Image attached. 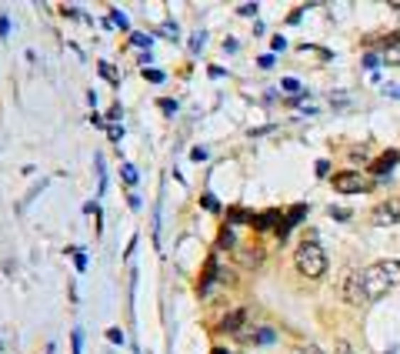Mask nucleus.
<instances>
[{"instance_id": "nucleus-1", "label": "nucleus", "mask_w": 400, "mask_h": 354, "mask_svg": "<svg viewBox=\"0 0 400 354\" xmlns=\"http://www.w3.org/2000/svg\"><path fill=\"white\" fill-rule=\"evenodd\" d=\"M394 288H400V261L397 257H387V261H374L367 264L360 274H350V288H347V298L350 301H380L384 294H390Z\"/></svg>"}, {"instance_id": "nucleus-2", "label": "nucleus", "mask_w": 400, "mask_h": 354, "mask_svg": "<svg viewBox=\"0 0 400 354\" xmlns=\"http://www.w3.org/2000/svg\"><path fill=\"white\" fill-rule=\"evenodd\" d=\"M293 264H297V271H301L303 277H310V281L324 277L327 274V251H324V244L317 241V237L301 241V247L293 251Z\"/></svg>"}, {"instance_id": "nucleus-3", "label": "nucleus", "mask_w": 400, "mask_h": 354, "mask_svg": "<svg viewBox=\"0 0 400 354\" xmlns=\"http://www.w3.org/2000/svg\"><path fill=\"white\" fill-rule=\"evenodd\" d=\"M370 224L374 227H394V224H400V198L380 200L377 208L370 210Z\"/></svg>"}, {"instance_id": "nucleus-4", "label": "nucleus", "mask_w": 400, "mask_h": 354, "mask_svg": "<svg viewBox=\"0 0 400 354\" xmlns=\"http://www.w3.org/2000/svg\"><path fill=\"white\" fill-rule=\"evenodd\" d=\"M334 191L337 194H364V191H370V181L360 171H340V174H334Z\"/></svg>"}, {"instance_id": "nucleus-5", "label": "nucleus", "mask_w": 400, "mask_h": 354, "mask_svg": "<svg viewBox=\"0 0 400 354\" xmlns=\"http://www.w3.org/2000/svg\"><path fill=\"white\" fill-rule=\"evenodd\" d=\"M380 60L390 67H400V31L390 33L387 41H384V57H380Z\"/></svg>"}, {"instance_id": "nucleus-6", "label": "nucleus", "mask_w": 400, "mask_h": 354, "mask_svg": "<svg viewBox=\"0 0 400 354\" xmlns=\"http://www.w3.org/2000/svg\"><path fill=\"white\" fill-rule=\"evenodd\" d=\"M397 161H400V151H387V154H380L374 164H370V174H387V171H394L397 167Z\"/></svg>"}, {"instance_id": "nucleus-7", "label": "nucleus", "mask_w": 400, "mask_h": 354, "mask_svg": "<svg viewBox=\"0 0 400 354\" xmlns=\"http://www.w3.org/2000/svg\"><path fill=\"white\" fill-rule=\"evenodd\" d=\"M240 324H244V311H230L227 318H224V324H220V331H230V334H237L240 331Z\"/></svg>"}, {"instance_id": "nucleus-8", "label": "nucleus", "mask_w": 400, "mask_h": 354, "mask_svg": "<svg viewBox=\"0 0 400 354\" xmlns=\"http://www.w3.org/2000/svg\"><path fill=\"white\" fill-rule=\"evenodd\" d=\"M271 221H277V210H271V214H260V218H254V227H257V231H267V227H271Z\"/></svg>"}, {"instance_id": "nucleus-9", "label": "nucleus", "mask_w": 400, "mask_h": 354, "mask_svg": "<svg viewBox=\"0 0 400 354\" xmlns=\"http://www.w3.org/2000/svg\"><path fill=\"white\" fill-rule=\"evenodd\" d=\"M260 247H254V254H250V247H240V261H244V264H260Z\"/></svg>"}, {"instance_id": "nucleus-10", "label": "nucleus", "mask_w": 400, "mask_h": 354, "mask_svg": "<svg viewBox=\"0 0 400 354\" xmlns=\"http://www.w3.org/2000/svg\"><path fill=\"white\" fill-rule=\"evenodd\" d=\"M274 338H277V334H274V328H260V331L254 334V341H257V344H271Z\"/></svg>"}, {"instance_id": "nucleus-11", "label": "nucleus", "mask_w": 400, "mask_h": 354, "mask_svg": "<svg viewBox=\"0 0 400 354\" xmlns=\"http://www.w3.org/2000/svg\"><path fill=\"white\" fill-rule=\"evenodd\" d=\"M281 90H287V94H301V80L283 77V80H281Z\"/></svg>"}, {"instance_id": "nucleus-12", "label": "nucleus", "mask_w": 400, "mask_h": 354, "mask_svg": "<svg viewBox=\"0 0 400 354\" xmlns=\"http://www.w3.org/2000/svg\"><path fill=\"white\" fill-rule=\"evenodd\" d=\"M70 348H74V354H84V334L80 331H70Z\"/></svg>"}, {"instance_id": "nucleus-13", "label": "nucleus", "mask_w": 400, "mask_h": 354, "mask_svg": "<svg viewBox=\"0 0 400 354\" xmlns=\"http://www.w3.org/2000/svg\"><path fill=\"white\" fill-rule=\"evenodd\" d=\"M70 254H74L77 271H84V267H87V254H84V251H80V247H70Z\"/></svg>"}, {"instance_id": "nucleus-14", "label": "nucleus", "mask_w": 400, "mask_h": 354, "mask_svg": "<svg viewBox=\"0 0 400 354\" xmlns=\"http://www.w3.org/2000/svg\"><path fill=\"white\" fill-rule=\"evenodd\" d=\"M257 11H260L257 4H240V7H237L240 17H257Z\"/></svg>"}, {"instance_id": "nucleus-15", "label": "nucleus", "mask_w": 400, "mask_h": 354, "mask_svg": "<svg viewBox=\"0 0 400 354\" xmlns=\"http://www.w3.org/2000/svg\"><path fill=\"white\" fill-rule=\"evenodd\" d=\"M134 44H137V47H151L153 37H151V33H134Z\"/></svg>"}, {"instance_id": "nucleus-16", "label": "nucleus", "mask_w": 400, "mask_h": 354, "mask_svg": "<svg viewBox=\"0 0 400 354\" xmlns=\"http://www.w3.org/2000/svg\"><path fill=\"white\" fill-rule=\"evenodd\" d=\"M334 351H337V354H357L354 348H350V341H344V338H340V341L334 344Z\"/></svg>"}, {"instance_id": "nucleus-17", "label": "nucleus", "mask_w": 400, "mask_h": 354, "mask_svg": "<svg viewBox=\"0 0 400 354\" xmlns=\"http://www.w3.org/2000/svg\"><path fill=\"white\" fill-rule=\"evenodd\" d=\"M100 74H104L110 84H117V74H114V67H110V64H100Z\"/></svg>"}, {"instance_id": "nucleus-18", "label": "nucleus", "mask_w": 400, "mask_h": 354, "mask_svg": "<svg viewBox=\"0 0 400 354\" xmlns=\"http://www.w3.org/2000/svg\"><path fill=\"white\" fill-rule=\"evenodd\" d=\"M144 77L151 80V84H161V80H163V74H161V70H147V67H144Z\"/></svg>"}, {"instance_id": "nucleus-19", "label": "nucleus", "mask_w": 400, "mask_h": 354, "mask_svg": "<svg viewBox=\"0 0 400 354\" xmlns=\"http://www.w3.org/2000/svg\"><path fill=\"white\" fill-rule=\"evenodd\" d=\"M124 181H127V184H137V171L130 164H124Z\"/></svg>"}, {"instance_id": "nucleus-20", "label": "nucleus", "mask_w": 400, "mask_h": 354, "mask_svg": "<svg viewBox=\"0 0 400 354\" xmlns=\"http://www.w3.org/2000/svg\"><path fill=\"white\" fill-rule=\"evenodd\" d=\"M107 338H110V341H114V344H124V331H120V328H110V331H107Z\"/></svg>"}, {"instance_id": "nucleus-21", "label": "nucleus", "mask_w": 400, "mask_h": 354, "mask_svg": "<svg viewBox=\"0 0 400 354\" xmlns=\"http://www.w3.org/2000/svg\"><path fill=\"white\" fill-rule=\"evenodd\" d=\"M330 214H334L337 221H347V218H350V210L347 208H330Z\"/></svg>"}, {"instance_id": "nucleus-22", "label": "nucleus", "mask_w": 400, "mask_h": 354, "mask_svg": "<svg viewBox=\"0 0 400 354\" xmlns=\"http://www.w3.org/2000/svg\"><path fill=\"white\" fill-rule=\"evenodd\" d=\"M161 111L163 114H173V111H177V100H161Z\"/></svg>"}, {"instance_id": "nucleus-23", "label": "nucleus", "mask_w": 400, "mask_h": 354, "mask_svg": "<svg viewBox=\"0 0 400 354\" xmlns=\"http://www.w3.org/2000/svg\"><path fill=\"white\" fill-rule=\"evenodd\" d=\"M257 64L264 67V70H271V67H274V57H271V54H264V57H257Z\"/></svg>"}, {"instance_id": "nucleus-24", "label": "nucleus", "mask_w": 400, "mask_h": 354, "mask_svg": "<svg viewBox=\"0 0 400 354\" xmlns=\"http://www.w3.org/2000/svg\"><path fill=\"white\" fill-rule=\"evenodd\" d=\"M110 17H114V23H120V27H127V14H120V11H114V14H110Z\"/></svg>"}, {"instance_id": "nucleus-25", "label": "nucleus", "mask_w": 400, "mask_h": 354, "mask_svg": "<svg viewBox=\"0 0 400 354\" xmlns=\"http://www.w3.org/2000/svg\"><path fill=\"white\" fill-rule=\"evenodd\" d=\"M7 33H11V21H7V17H0V37H7Z\"/></svg>"}, {"instance_id": "nucleus-26", "label": "nucleus", "mask_w": 400, "mask_h": 354, "mask_svg": "<svg viewBox=\"0 0 400 354\" xmlns=\"http://www.w3.org/2000/svg\"><path fill=\"white\" fill-rule=\"evenodd\" d=\"M327 171H330V164H327V161H317V177H327Z\"/></svg>"}, {"instance_id": "nucleus-27", "label": "nucleus", "mask_w": 400, "mask_h": 354, "mask_svg": "<svg viewBox=\"0 0 400 354\" xmlns=\"http://www.w3.org/2000/svg\"><path fill=\"white\" fill-rule=\"evenodd\" d=\"M271 47H274V50H283V47H287V41H283V37H274Z\"/></svg>"}, {"instance_id": "nucleus-28", "label": "nucleus", "mask_w": 400, "mask_h": 354, "mask_svg": "<svg viewBox=\"0 0 400 354\" xmlns=\"http://www.w3.org/2000/svg\"><path fill=\"white\" fill-rule=\"evenodd\" d=\"M190 157H194V161H204L207 151H204V147H194V151H190Z\"/></svg>"}, {"instance_id": "nucleus-29", "label": "nucleus", "mask_w": 400, "mask_h": 354, "mask_svg": "<svg viewBox=\"0 0 400 354\" xmlns=\"http://www.w3.org/2000/svg\"><path fill=\"white\" fill-rule=\"evenodd\" d=\"M301 354H324V348H317V344H307Z\"/></svg>"}, {"instance_id": "nucleus-30", "label": "nucleus", "mask_w": 400, "mask_h": 354, "mask_svg": "<svg viewBox=\"0 0 400 354\" xmlns=\"http://www.w3.org/2000/svg\"><path fill=\"white\" fill-rule=\"evenodd\" d=\"M364 64H367L370 70H374V67H380V60H377V57H374V54H367V57H364Z\"/></svg>"}, {"instance_id": "nucleus-31", "label": "nucleus", "mask_w": 400, "mask_h": 354, "mask_svg": "<svg viewBox=\"0 0 400 354\" xmlns=\"http://www.w3.org/2000/svg\"><path fill=\"white\" fill-rule=\"evenodd\" d=\"M190 47H194V50H200V47H204V33H197L194 41H190Z\"/></svg>"}, {"instance_id": "nucleus-32", "label": "nucleus", "mask_w": 400, "mask_h": 354, "mask_svg": "<svg viewBox=\"0 0 400 354\" xmlns=\"http://www.w3.org/2000/svg\"><path fill=\"white\" fill-rule=\"evenodd\" d=\"M204 208H210V210H217V200L210 198V194H204Z\"/></svg>"}, {"instance_id": "nucleus-33", "label": "nucleus", "mask_w": 400, "mask_h": 354, "mask_svg": "<svg viewBox=\"0 0 400 354\" xmlns=\"http://www.w3.org/2000/svg\"><path fill=\"white\" fill-rule=\"evenodd\" d=\"M384 94H387V97H400V87H387Z\"/></svg>"}, {"instance_id": "nucleus-34", "label": "nucleus", "mask_w": 400, "mask_h": 354, "mask_svg": "<svg viewBox=\"0 0 400 354\" xmlns=\"http://www.w3.org/2000/svg\"><path fill=\"white\" fill-rule=\"evenodd\" d=\"M210 354H234V351H227V348H214Z\"/></svg>"}]
</instances>
